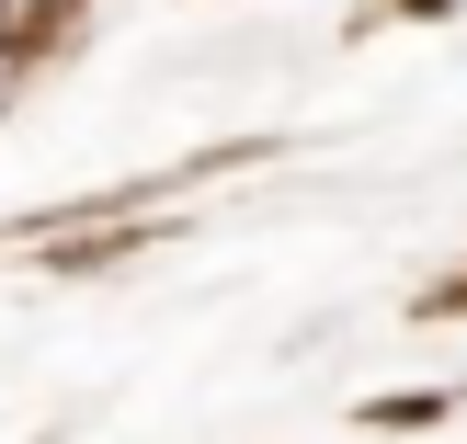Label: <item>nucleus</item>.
<instances>
[{"mask_svg":"<svg viewBox=\"0 0 467 444\" xmlns=\"http://www.w3.org/2000/svg\"><path fill=\"white\" fill-rule=\"evenodd\" d=\"M12 12H46V0H12Z\"/></svg>","mask_w":467,"mask_h":444,"instance_id":"obj_1","label":"nucleus"}]
</instances>
